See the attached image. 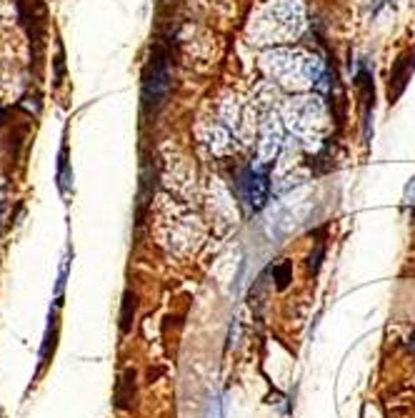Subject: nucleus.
Wrapping results in <instances>:
<instances>
[{
	"label": "nucleus",
	"mask_w": 415,
	"mask_h": 418,
	"mask_svg": "<svg viewBox=\"0 0 415 418\" xmlns=\"http://www.w3.org/2000/svg\"><path fill=\"white\" fill-rule=\"evenodd\" d=\"M173 88L170 73V55L163 45H155L150 53L148 68H145V80H143V101L148 110H158L168 101Z\"/></svg>",
	"instance_id": "1"
},
{
	"label": "nucleus",
	"mask_w": 415,
	"mask_h": 418,
	"mask_svg": "<svg viewBox=\"0 0 415 418\" xmlns=\"http://www.w3.org/2000/svg\"><path fill=\"white\" fill-rule=\"evenodd\" d=\"M240 191H243L245 203H248L253 210H258V208H263L268 201L270 180H268V175L261 173V171L248 168V171H243V175H240Z\"/></svg>",
	"instance_id": "2"
},
{
	"label": "nucleus",
	"mask_w": 415,
	"mask_h": 418,
	"mask_svg": "<svg viewBox=\"0 0 415 418\" xmlns=\"http://www.w3.org/2000/svg\"><path fill=\"white\" fill-rule=\"evenodd\" d=\"M413 71H415V50L410 48L405 50L391 68V83H388V98H391V103H395L398 98L403 96V90L408 88V80L410 75H413Z\"/></svg>",
	"instance_id": "3"
},
{
	"label": "nucleus",
	"mask_w": 415,
	"mask_h": 418,
	"mask_svg": "<svg viewBox=\"0 0 415 418\" xmlns=\"http://www.w3.org/2000/svg\"><path fill=\"white\" fill-rule=\"evenodd\" d=\"M415 411V391L403 386L395 389L386 401V413L388 418H410Z\"/></svg>",
	"instance_id": "4"
},
{
	"label": "nucleus",
	"mask_w": 415,
	"mask_h": 418,
	"mask_svg": "<svg viewBox=\"0 0 415 418\" xmlns=\"http://www.w3.org/2000/svg\"><path fill=\"white\" fill-rule=\"evenodd\" d=\"M133 403H136V370L125 368L115 383V406L120 411H128L133 408Z\"/></svg>",
	"instance_id": "5"
},
{
	"label": "nucleus",
	"mask_w": 415,
	"mask_h": 418,
	"mask_svg": "<svg viewBox=\"0 0 415 418\" xmlns=\"http://www.w3.org/2000/svg\"><path fill=\"white\" fill-rule=\"evenodd\" d=\"M136 308H138L136 293H133V291H125V296H123V308H120V333H131L133 318H136Z\"/></svg>",
	"instance_id": "6"
},
{
	"label": "nucleus",
	"mask_w": 415,
	"mask_h": 418,
	"mask_svg": "<svg viewBox=\"0 0 415 418\" xmlns=\"http://www.w3.org/2000/svg\"><path fill=\"white\" fill-rule=\"evenodd\" d=\"M58 188L63 196H71V188H73V171L68 166V148L63 145L60 148V158H58Z\"/></svg>",
	"instance_id": "7"
},
{
	"label": "nucleus",
	"mask_w": 415,
	"mask_h": 418,
	"mask_svg": "<svg viewBox=\"0 0 415 418\" xmlns=\"http://www.w3.org/2000/svg\"><path fill=\"white\" fill-rule=\"evenodd\" d=\"M273 281H275V288H278V291L288 288V283L293 281V266H291V263L283 261L280 266H275V268H273Z\"/></svg>",
	"instance_id": "8"
},
{
	"label": "nucleus",
	"mask_w": 415,
	"mask_h": 418,
	"mask_svg": "<svg viewBox=\"0 0 415 418\" xmlns=\"http://www.w3.org/2000/svg\"><path fill=\"white\" fill-rule=\"evenodd\" d=\"M323 256H326V245L318 243V245H315V251L310 253V258H308V271H310V273H313V275L318 273V271H321Z\"/></svg>",
	"instance_id": "9"
},
{
	"label": "nucleus",
	"mask_w": 415,
	"mask_h": 418,
	"mask_svg": "<svg viewBox=\"0 0 415 418\" xmlns=\"http://www.w3.org/2000/svg\"><path fill=\"white\" fill-rule=\"evenodd\" d=\"M3 210H6V183H0V223H3Z\"/></svg>",
	"instance_id": "10"
}]
</instances>
